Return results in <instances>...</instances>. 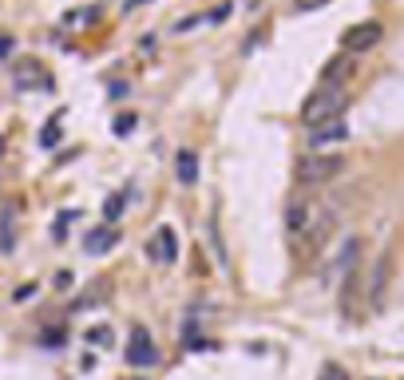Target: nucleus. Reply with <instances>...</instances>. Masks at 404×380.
Listing matches in <instances>:
<instances>
[{
  "label": "nucleus",
  "instance_id": "412c9836",
  "mask_svg": "<svg viewBox=\"0 0 404 380\" xmlns=\"http://www.w3.org/2000/svg\"><path fill=\"white\" fill-rule=\"evenodd\" d=\"M198 24H202V16H187V20L175 24V32H191V28H198Z\"/></svg>",
  "mask_w": 404,
  "mask_h": 380
},
{
  "label": "nucleus",
  "instance_id": "9b49d317",
  "mask_svg": "<svg viewBox=\"0 0 404 380\" xmlns=\"http://www.w3.org/2000/svg\"><path fill=\"white\" fill-rule=\"evenodd\" d=\"M175 174H178V187H198V151L182 147L175 155Z\"/></svg>",
  "mask_w": 404,
  "mask_h": 380
},
{
  "label": "nucleus",
  "instance_id": "4468645a",
  "mask_svg": "<svg viewBox=\"0 0 404 380\" xmlns=\"http://www.w3.org/2000/svg\"><path fill=\"white\" fill-rule=\"evenodd\" d=\"M87 345L111 348V345H115V332H111V325H92V329H87Z\"/></svg>",
  "mask_w": 404,
  "mask_h": 380
},
{
  "label": "nucleus",
  "instance_id": "20e7f679",
  "mask_svg": "<svg viewBox=\"0 0 404 380\" xmlns=\"http://www.w3.org/2000/svg\"><path fill=\"white\" fill-rule=\"evenodd\" d=\"M357 262H361V237H345L341 242V250H337V257L325 266V285H333V282H345L349 273L357 269Z\"/></svg>",
  "mask_w": 404,
  "mask_h": 380
},
{
  "label": "nucleus",
  "instance_id": "ddd939ff",
  "mask_svg": "<svg viewBox=\"0 0 404 380\" xmlns=\"http://www.w3.org/2000/svg\"><path fill=\"white\" fill-rule=\"evenodd\" d=\"M388 273H392V253H381V262H376V269H372V285H369V297L381 301L385 297V285H388Z\"/></svg>",
  "mask_w": 404,
  "mask_h": 380
},
{
  "label": "nucleus",
  "instance_id": "9d476101",
  "mask_svg": "<svg viewBox=\"0 0 404 380\" xmlns=\"http://www.w3.org/2000/svg\"><path fill=\"white\" fill-rule=\"evenodd\" d=\"M349 76H353V60L341 52V56H333V60L321 67V87H345Z\"/></svg>",
  "mask_w": 404,
  "mask_h": 380
},
{
  "label": "nucleus",
  "instance_id": "423d86ee",
  "mask_svg": "<svg viewBox=\"0 0 404 380\" xmlns=\"http://www.w3.org/2000/svg\"><path fill=\"white\" fill-rule=\"evenodd\" d=\"M127 364H131V368H151V364H159V345L151 341V332H147L143 325H135V329H131Z\"/></svg>",
  "mask_w": 404,
  "mask_h": 380
},
{
  "label": "nucleus",
  "instance_id": "39448f33",
  "mask_svg": "<svg viewBox=\"0 0 404 380\" xmlns=\"http://www.w3.org/2000/svg\"><path fill=\"white\" fill-rule=\"evenodd\" d=\"M381 36H385V28H381L376 20H365V24H353V28L341 36V48H345V56H357V52L376 48L381 44Z\"/></svg>",
  "mask_w": 404,
  "mask_h": 380
},
{
  "label": "nucleus",
  "instance_id": "f03ea898",
  "mask_svg": "<svg viewBox=\"0 0 404 380\" xmlns=\"http://www.w3.org/2000/svg\"><path fill=\"white\" fill-rule=\"evenodd\" d=\"M341 171H345V158L341 155H301L297 167H293V182L301 190H313V187L333 182Z\"/></svg>",
  "mask_w": 404,
  "mask_h": 380
},
{
  "label": "nucleus",
  "instance_id": "393cba45",
  "mask_svg": "<svg viewBox=\"0 0 404 380\" xmlns=\"http://www.w3.org/2000/svg\"><path fill=\"white\" fill-rule=\"evenodd\" d=\"M32 293H36V285H20V289H17V301H24V297H32Z\"/></svg>",
  "mask_w": 404,
  "mask_h": 380
},
{
  "label": "nucleus",
  "instance_id": "0eeeda50",
  "mask_svg": "<svg viewBox=\"0 0 404 380\" xmlns=\"http://www.w3.org/2000/svg\"><path fill=\"white\" fill-rule=\"evenodd\" d=\"M317 210H321V206L309 202L306 194H293L290 206H286V234H290V237H301V234H306V226L317 218Z\"/></svg>",
  "mask_w": 404,
  "mask_h": 380
},
{
  "label": "nucleus",
  "instance_id": "6ab92c4d",
  "mask_svg": "<svg viewBox=\"0 0 404 380\" xmlns=\"http://www.w3.org/2000/svg\"><path fill=\"white\" fill-rule=\"evenodd\" d=\"M226 16H230V4H218V8H211V12L202 16V20H211V24H222Z\"/></svg>",
  "mask_w": 404,
  "mask_h": 380
},
{
  "label": "nucleus",
  "instance_id": "a211bd4d",
  "mask_svg": "<svg viewBox=\"0 0 404 380\" xmlns=\"http://www.w3.org/2000/svg\"><path fill=\"white\" fill-rule=\"evenodd\" d=\"M131 131H135V115H119V119L111 123V135H119V139L131 135Z\"/></svg>",
  "mask_w": 404,
  "mask_h": 380
},
{
  "label": "nucleus",
  "instance_id": "f257e3e1",
  "mask_svg": "<svg viewBox=\"0 0 404 380\" xmlns=\"http://www.w3.org/2000/svg\"><path fill=\"white\" fill-rule=\"evenodd\" d=\"M345 107H349V92H345V87H317V92L301 103V123L313 131V127L329 123V119H341Z\"/></svg>",
  "mask_w": 404,
  "mask_h": 380
},
{
  "label": "nucleus",
  "instance_id": "7ed1b4c3",
  "mask_svg": "<svg viewBox=\"0 0 404 380\" xmlns=\"http://www.w3.org/2000/svg\"><path fill=\"white\" fill-rule=\"evenodd\" d=\"M333 226H337V214H333V210H317V218L306 226V234L293 237V242H297V253H301V257L321 253V246L329 242V234H333Z\"/></svg>",
  "mask_w": 404,
  "mask_h": 380
},
{
  "label": "nucleus",
  "instance_id": "dca6fc26",
  "mask_svg": "<svg viewBox=\"0 0 404 380\" xmlns=\"http://www.w3.org/2000/svg\"><path fill=\"white\" fill-rule=\"evenodd\" d=\"M60 119H64V111H60V115H56L44 131H40V147H56V142H60Z\"/></svg>",
  "mask_w": 404,
  "mask_h": 380
},
{
  "label": "nucleus",
  "instance_id": "1a4fd4ad",
  "mask_svg": "<svg viewBox=\"0 0 404 380\" xmlns=\"http://www.w3.org/2000/svg\"><path fill=\"white\" fill-rule=\"evenodd\" d=\"M115 246H119V230L115 226H96V230H87V237H83V253H92V257H99V253H111Z\"/></svg>",
  "mask_w": 404,
  "mask_h": 380
},
{
  "label": "nucleus",
  "instance_id": "f8f14e48",
  "mask_svg": "<svg viewBox=\"0 0 404 380\" xmlns=\"http://www.w3.org/2000/svg\"><path fill=\"white\" fill-rule=\"evenodd\" d=\"M151 242H155V246H162V250L155 253V262H162V266L178 262V237H175V230H171V226H162V230L151 237Z\"/></svg>",
  "mask_w": 404,
  "mask_h": 380
},
{
  "label": "nucleus",
  "instance_id": "4be33fe9",
  "mask_svg": "<svg viewBox=\"0 0 404 380\" xmlns=\"http://www.w3.org/2000/svg\"><path fill=\"white\" fill-rule=\"evenodd\" d=\"M72 282H76V277H72V269H64V273H56V289H72Z\"/></svg>",
  "mask_w": 404,
  "mask_h": 380
},
{
  "label": "nucleus",
  "instance_id": "f3484780",
  "mask_svg": "<svg viewBox=\"0 0 404 380\" xmlns=\"http://www.w3.org/2000/svg\"><path fill=\"white\" fill-rule=\"evenodd\" d=\"M40 345L44 348H60V345H67V332L64 329H44L40 332Z\"/></svg>",
  "mask_w": 404,
  "mask_h": 380
},
{
  "label": "nucleus",
  "instance_id": "b1692460",
  "mask_svg": "<svg viewBox=\"0 0 404 380\" xmlns=\"http://www.w3.org/2000/svg\"><path fill=\"white\" fill-rule=\"evenodd\" d=\"M321 4H329V0H297V8H301V12H309V8H321Z\"/></svg>",
  "mask_w": 404,
  "mask_h": 380
},
{
  "label": "nucleus",
  "instance_id": "5701e85b",
  "mask_svg": "<svg viewBox=\"0 0 404 380\" xmlns=\"http://www.w3.org/2000/svg\"><path fill=\"white\" fill-rule=\"evenodd\" d=\"M12 48H17V40H12V36H4V40H0V60H8V56H12Z\"/></svg>",
  "mask_w": 404,
  "mask_h": 380
},
{
  "label": "nucleus",
  "instance_id": "6e6552de",
  "mask_svg": "<svg viewBox=\"0 0 404 380\" xmlns=\"http://www.w3.org/2000/svg\"><path fill=\"white\" fill-rule=\"evenodd\" d=\"M345 139H349V123H345V119H329V123H321V127L309 131V147H313V151L337 147V142H345Z\"/></svg>",
  "mask_w": 404,
  "mask_h": 380
},
{
  "label": "nucleus",
  "instance_id": "2eb2a0df",
  "mask_svg": "<svg viewBox=\"0 0 404 380\" xmlns=\"http://www.w3.org/2000/svg\"><path fill=\"white\" fill-rule=\"evenodd\" d=\"M123 206H127V198H123V194H111V198L103 202V218H107V226H115V222H119Z\"/></svg>",
  "mask_w": 404,
  "mask_h": 380
},
{
  "label": "nucleus",
  "instance_id": "aec40b11",
  "mask_svg": "<svg viewBox=\"0 0 404 380\" xmlns=\"http://www.w3.org/2000/svg\"><path fill=\"white\" fill-rule=\"evenodd\" d=\"M107 95H111V99H127V95H131V83L115 79V83H111V92H107Z\"/></svg>",
  "mask_w": 404,
  "mask_h": 380
},
{
  "label": "nucleus",
  "instance_id": "a878e982",
  "mask_svg": "<svg viewBox=\"0 0 404 380\" xmlns=\"http://www.w3.org/2000/svg\"><path fill=\"white\" fill-rule=\"evenodd\" d=\"M0 155H4V139H0Z\"/></svg>",
  "mask_w": 404,
  "mask_h": 380
}]
</instances>
